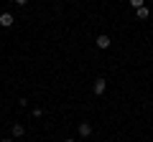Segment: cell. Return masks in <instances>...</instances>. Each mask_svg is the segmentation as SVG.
I'll list each match as a JSON object with an SVG mask.
<instances>
[{
  "instance_id": "52a82bcc",
  "label": "cell",
  "mask_w": 153,
  "mask_h": 142,
  "mask_svg": "<svg viewBox=\"0 0 153 142\" xmlns=\"http://www.w3.org/2000/svg\"><path fill=\"white\" fill-rule=\"evenodd\" d=\"M143 3H146V0H130V5L135 8V10H138V8H143Z\"/></svg>"
},
{
  "instance_id": "3957f363",
  "label": "cell",
  "mask_w": 153,
  "mask_h": 142,
  "mask_svg": "<svg viewBox=\"0 0 153 142\" xmlns=\"http://www.w3.org/2000/svg\"><path fill=\"white\" fill-rule=\"evenodd\" d=\"M110 36H97V48H110Z\"/></svg>"
},
{
  "instance_id": "5b68a950",
  "label": "cell",
  "mask_w": 153,
  "mask_h": 142,
  "mask_svg": "<svg viewBox=\"0 0 153 142\" xmlns=\"http://www.w3.org/2000/svg\"><path fill=\"white\" fill-rule=\"evenodd\" d=\"M135 13H138V18H140V20H146V18L151 15V13H148V8H146V5H143V8H138Z\"/></svg>"
},
{
  "instance_id": "7a4b0ae2",
  "label": "cell",
  "mask_w": 153,
  "mask_h": 142,
  "mask_svg": "<svg viewBox=\"0 0 153 142\" xmlns=\"http://www.w3.org/2000/svg\"><path fill=\"white\" fill-rule=\"evenodd\" d=\"M13 20H16V18H13L10 13H3V15H0V26H3V28H10Z\"/></svg>"
},
{
  "instance_id": "277c9868",
  "label": "cell",
  "mask_w": 153,
  "mask_h": 142,
  "mask_svg": "<svg viewBox=\"0 0 153 142\" xmlns=\"http://www.w3.org/2000/svg\"><path fill=\"white\" fill-rule=\"evenodd\" d=\"M79 135L89 137V135H92V124H89V122H82V124H79Z\"/></svg>"
},
{
  "instance_id": "30bf717a",
  "label": "cell",
  "mask_w": 153,
  "mask_h": 142,
  "mask_svg": "<svg viewBox=\"0 0 153 142\" xmlns=\"http://www.w3.org/2000/svg\"><path fill=\"white\" fill-rule=\"evenodd\" d=\"M3 142H13V140H3Z\"/></svg>"
},
{
  "instance_id": "ba28073f",
  "label": "cell",
  "mask_w": 153,
  "mask_h": 142,
  "mask_svg": "<svg viewBox=\"0 0 153 142\" xmlns=\"http://www.w3.org/2000/svg\"><path fill=\"white\" fill-rule=\"evenodd\" d=\"M16 3H18V5H26V3H28V0H16Z\"/></svg>"
},
{
  "instance_id": "9c48e42d",
  "label": "cell",
  "mask_w": 153,
  "mask_h": 142,
  "mask_svg": "<svg viewBox=\"0 0 153 142\" xmlns=\"http://www.w3.org/2000/svg\"><path fill=\"white\" fill-rule=\"evenodd\" d=\"M64 142H74V140H64Z\"/></svg>"
},
{
  "instance_id": "8992f818",
  "label": "cell",
  "mask_w": 153,
  "mask_h": 142,
  "mask_svg": "<svg viewBox=\"0 0 153 142\" xmlns=\"http://www.w3.org/2000/svg\"><path fill=\"white\" fill-rule=\"evenodd\" d=\"M23 124H13V137H23Z\"/></svg>"
},
{
  "instance_id": "6da1fadb",
  "label": "cell",
  "mask_w": 153,
  "mask_h": 142,
  "mask_svg": "<svg viewBox=\"0 0 153 142\" xmlns=\"http://www.w3.org/2000/svg\"><path fill=\"white\" fill-rule=\"evenodd\" d=\"M105 86H107V84H105V79H97V81L92 84V91L100 97V94H105Z\"/></svg>"
}]
</instances>
